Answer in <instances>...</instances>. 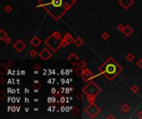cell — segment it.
Here are the masks:
<instances>
[{
	"label": "cell",
	"instance_id": "9",
	"mask_svg": "<svg viewBox=\"0 0 142 119\" xmlns=\"http://www.w3.org/2000/svg\"><path fill=\"white\" fill-rule=\"evenodd\" d=\"M91 74L90 73L89 71H88V70H85L84 72H83V74H82V78H83V79H84V80H88V79H90V78L91 77Z\"/></svg>",
	"mask_w": 142,
	"mask_h": 119
},
{
	"label": "cell",
	"instance_id": "28",
	"mask_svg": "<svg viewBox=\"0 0 142 119\" xmlns=\"http://www.w3.org/2000/svg\"><path fill=\"white\" fill-rule=\"evenodd\" d=\"M64 99H65L64 98H61V103H64V102H65V100H64Z\"/></svg>",
	"mask_w": 142,
	"mask_h": 119
},
{
	"label": "cell",
	"instance_id": "2",
	"mask_svg": "<svg viewBox=\"0 0 142 119\" xmlns=\"http://www.w3.org/2000/svg\"><path fill=\"white\" fill-rule=\"evenodd\" d=\"M86 112L89 114L91 117H95V116L98 114V112H101V109L95 104H91L86 109Z\"/></svg>",
	"mask_w": 142,
	"mask_h": 119
},
{
	"label": "cell",
	"instance_id": "30",
	"mask_svg": "<svg viewBox=\"0 0 142 119\" xmlns=\"http://www.w3.org/2000/svg\"><path fill=\"white\" fill-rule=\"evenodd\" d=\"M108 118H115V117H113V116H110V117H108Z\"/></svg>",
	"mask_w": 142,
	"mask_h": 119
},
{
	"label": "cell",
	"instance_id": "29",
	"mask_svg": "<svg viewBox=\"0 0 142 119\" xmlns=\"http://www.w3.org/2000/svg\"><path fill=\"white\" fill-rule=\"evenodd\" d=\"M4 82V78H2V79H1V84H3Z\"/></svg>",
	"mask_w": 142,
	"mask_h": 119
},
{
	"label": "cell",
	"instance_id": "12",
	"mask_svg": "<svg viewBox=\"0 0 142 119\" xmlns=\"http://www.w3.org/2000/svg\"><path fill=\"white\" fill-rule=\"evenodd\" d=\"M130 107L128 104H123V105L121 106V110H122V112H124L125 113H127V112L130 111Z\"/></svg>",
	"mask_w": 142,
	"mask_h": 119
},
{
	"label": "cell",
	"instance_id": "11",
	"mask_svg": "<svg viewBox=\"0 0 142 119\" xmlns=\"http://www.w3.org/2000/svg\"><path fill=\"white\" fill-rule=\"evenodd\" d=\"M67 60H68L69 61L72 62V63H75L77 60H78V58H77V56H76L75 54H72L68 58H67Z\"/></svg>",
	"mask_w": 142,
	"mask_h": 119
},
{
	"label": "cell",
	"instance_id": "24",
	"mask_svg": "<svg viewBox=\"0 0 142 119\" xmlns=\"http://www.w3.org/2000/svg\"><path fill=\"white\" fill-rule=\"evenodd\" d=\"M4 64H3L2 65V68H3V70H1V73L3 74H4V73H5V71H6V69L5 68H4Z\"/></svg>",
	"mask_w": 142,
	"mask_h": 119
},
{
	"label": "cell",
	"instance_id": "25",
	"mask_svg": "<svg viewBox=\"0 0 142 119\" xmlns=\"http://www.w3.org/2000/svg\"><path fill=\"white\" fill-rule=\"evenodd\" d=\"M138 117H139V118H141V119H142V111H140V112H139Z\"/></svg>",
	"mask_w": 142,
	"mask_h": 119
},
{
	"label": "cell",
	"instance_id": "22",
	"mask_svg": "<svg viewBox=\"0 0 142 119\" xmlns=\"http://www.w3.org/2000/svg\"><path fill=\"white\" fill-rule=\"evenodd\" d=\"M136 65H138V67H140V68H142V59L140 60H138L136 63Z\"/></svg>",
	"mask_w": 142,
	"mask_h": 119
},
{
	"label": "cell",
	"instance_id": "6",
	"mask_svg": "<svg viewBox=\"0 0 142 119\" xmlns=\"http://www.w3.org/2000/svg\"><path fill=\"white\" fill-rule=\"evenodd\" d=\"M123 33L126 36V37H129L133 33V29L131 28V26L127 25V26H125V28L123 30Z\"/></svg>",
	"mask_w": 142,
	"mask_h": 119
},
{
	"label": "cell",
	"instance_id": "31",
	"mask_svg": "<svg viewBox=\"0 0 142 119\" xmlns=\"http://www.w3.org/2000/svg\"><path fill=\"white\" fill-rule=\"evenodd\" d=\"M73 1H75V0H73Z\"/></svg>",
	"mask_w": 142,
	"mask_h": 119
},
{
	"label": "cell",
	"instance_id": "7",
	"mask_svg": "<svg viewBox=\"0 0 142 119\" xmlns=\"http://www.w3.org/2000/svg\"><path fill=\"white\" fill-rule=\"evenodd\" d=\"M63 0H52V4L55 7H61Z\"/></svg>",
	"mask_w": 142,
	"mask_h": 119
},
{
	"label": "cell",
	"instance_id": "10",
	"mask_svg": "<svg viewBox=\"0 0 142 119\" xmlns=\"http://www.w3.org/2000/svg\"><path fill=\"white\" fill-rule=\"evenodd\" d=\"M40 43H41V41L39 40V39L37 38V37H33V38H32V39L31 40V44H32V45L33 46H37Z\"/></svg>",
	"mask_w": 142,
	"mask_h": 119
},
{
	"label": "cell",
	"instance_id": "13",
	"mask_svg": "<svg viewBox=\"0 0 142 119\" xmlns=\"http://www.w3.org/2000/svg\"><path fill=\"white\" fill-rule=\"evenodd\" d=\"M74 43H75L76 46L79 47V46H81V45L83 44V41H82V39H81V38H77L75 41H74Z\"/></svg>",
	"mask_w": 142,
	"mask_h": 119
},
{
	"label": "cell",
	"instance_id": "5",
	"mask_svg": "<svg viewBox=\"0 0 142 119\" xmlns=\"http://www.w3.org/2000/svg\"><path fill=\"white\" fill-rule=\"evenodd\" d=\"M119 4H121L124 8L126 9L133 4V1H132V0H121L119 2Z\"/></svg>",
	"mask_w": 142,
	"mask_h": 119
},
{
	"label": "cell",
	"instance_id": "16",
	"mask_svg": "<svg viewBox=\"0 0 142 119\" xmlns=\"http://www.w3.org/2000/svg\"><path fill=\"white\" fill-rule=\"evenodd\" d=\"M130 90H131V91L133 92V93H136L137 92H138V90H139L138 86H137V85H133V86H131V88H130Z\"/></svg>",
	"mask_w": 142,
	"mask_h": 119
},
{
	"label": "cell",
	"instance_id": "23",
	"mask_svg": "<svg viewBox=\"0 0 142 119\" xmlns=\"http://www.w3.org/2000/svg\"><path fill=\"white\" fill-rule=\"evenodd\" d=\"M4 97H5V94H4V92L2 90V91H1V97H0V99L3 100V99H4Z\"/></svg>",
	"mask_w": 142,
	"mask_h": 119
},
{
	"label": "cell",
	"instance_id": "15",
	"mask_svg": "<svg viewBox=\"0 0 142 119\" xmlns=\"http://www.w3.org/2000/svg\"><path fill=\"white\" fill-rule=\"evenodd\" d=\"M134 59H135V56H134V55L132 54V53H130V54H128L126 56V60H127L128 61H132Z\"/></svg>",
	"mask_w": 142,
	"mask_h": 119
},
{
	"label": "cell",
	"instance_id": "19",
	"mask_svg": "<svg viewBox=\"0 0 142 119\" xmlns=\"http://www.w3.org/2000/svg\"><path fill=\"white\" fill-rule=\"evenodd\" d=\"M124 28H125V26L123 24H119L117 26V29L119 30V31H121V32H123Z\"/></svg>",
	"mask_w": 142,
	"mask_h": 119
},
{
	"label": "cell",
	"instance_id": "18",
	"mask_svg": "<svg viewBox=\"0 0 142 119\" xmlns=\"http://www.w3.org/2000/svg\"><path fill=\"white\" fill-rule=\"evenodd\" d=\"M12 10V7H11L10 5H7L5 7H4V11H5L6 12H11Z\"/></svg>",
	"mask_w": 142,
	"mask_h": 119
},
{
	"label": "cell",
	"instance_id": "3",
	"mask_svg": "<svg viewBox=\"0 0 142 119\" xmlns=\"http://www.w3.org/2000/svg\"><path fill=\"white\" fill-rule=\"evenodd\" d=\"M13 47L15 48L17 51H19V52H20V51H22L25 48V45H24V43H23V42L21 40H18V41L16 42V43L13 45Z\"/></svg>",
	"mask_w": 142,
	"mask_h": 119
},
{
	"label": "cell",
	"instance_id": "27",
	"mask_svg": "<svg viewBox=\"0 0 142 119\" xmlns=\"http://www.w3.org/2000/svg\"><path fill=\"white\" fill-rule=\"evenodd\" d=\"M13 65V63H12V61H9L8 63V65Z\"/></svg>",
	"mask_w": 142,
	"mask_h": 119
},
{
	"label": "cell",
	"instance_id": "8",
	"mask_svg": "<svg viewBox=\"0 0 142 119\" xmlns=\"http://www.w3.org/2000/svg\"><path fill=\"white\" fill-rule=\"evenodd\" d=\"M64 41L66 42V43L68 45V44H71L72 42V41H73V38L72 37V36L70 35L69 33H67L65 35V37H64Z\"/></svg>",
	"mask_w": 142,
	"mask_h": 119
},
{
	"label": "cell",
	"instance_id": "1",
	"mask_svg": "<svg viewBox=\"0 0 142 119\" xmlns=\"http://www.w3.org/2000/svg\"><path fill=\"white\" fill-rule=\"evenodd\" d=\"M101 71H105V76L109 78V79H111L112 78H114L115 76L119 73L121 70V68L120 66H118V65L112 60H108L107 62H105V64L101 66V68L99 69Z\"/></svg>",
	"mask_w": 142,
	"mask_h": 119
},
{
	"label": "cell",
	"instance_id": "17",
	"mask_svg": "<svg viewBox=\"0 0 142 119\" xmlns=\"http://www.w3.org/2000/svg\"><path fill=\"white\" fill-rule=\"evenodd\" d=\"M101 37H102V39H103V40L106 41L107 39L110 37V35H109V33H107V32H103V33H102V35H101Z\"/></svg>",
	"mask_w": 142,
	"mask_h": 119
},
{
	"label": "cell",
	"instance_id": "4",
	"mask_svg": "<svg viewBox=\"0 0 142 119\" xmlns=\"http://www.w3.org/2000/svg\"><path fill=\"white\" fill-rule=\"evenodd\" d=\"M39 56H40L42 60H46L49 59V58H50V56H51V53L47 51V49H44V50H42V52L39 54Z\"/></svg>",
	"mask_w": 142,
	"mask_h": 119
},
{
	"label": "cell",
	"instance_id": "21",
	"mask_svg": "<svg viewBox=\"0 0 142 119\" xmlns=\"http://www.w3.org/2000/svg\"><path fill=\"white\" fill-rule=\"evenodd\" d=\"M4 42H5V43H7V44L11 43V38H9V37H7L5 39H4Z\"/></svg>",
	"mask_w": 142,
	"mask_h": 119
},
{
	"label": "cell",
	"instance_id": "20",
	"mask_svg": "<svg viewBox=\"0 0 142 119\" xmlns=\"http://www.w3.org/2000/svg\"><path fill=\"white\" fill-rule=\"evenodd\" d=\"M30 56H31L32 57H35V56H37V51H34V50L31 51H30Z\"/></svg>",
	"mask_w": 142,
	"mask_h": 119
},
{
	"label": "cell",
	"instance_id": "26",
	"mask_svg": "<svg viewBox=\"0 0 142 119\" xmlns=\"http://www.w3.org/2000/svg\"><path fill=\"white\" fill-rule=\"evenodd\" d=\"M39 68H40V66H39V65H37V64H36V65H34V69H35V70H38Z\"/></svg>",
	"mask_w": 142,
	"mask_h": 119
},
{
	"label": "cell",
	"instance_id": "14",
	"mask_svg": "<svg viewBox=\"0 0 142 119\" xmlns=\"http://www.w3.org/2000/svg\"><path fill=\"white\" fill-rule=\"evenodd\" d=\"M7 37H8V34L4 32V30L3 29L0 30V39H1V40H4Z\"/></svg>",
	"mask_w": 142,
	"mask_h": 119
}]
</instances>
